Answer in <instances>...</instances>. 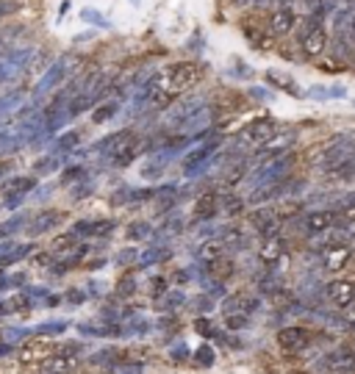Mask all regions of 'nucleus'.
Returning a JSON list of instances; mask_svg holds the SVG:
<instances>
[{"label": "nucleus", "mask_w": 355, "mask_h": 374, "mask_svg": "<svg viewBox=\"0 0 355 374\" xmlns=\"http://www.w3.org/2000/svg\"><path fill=\"white\" fill-rule=\"evenodd\" d=\"M194 333L203 336V338H214L217 327H214V322H211V316H194Z\"/></svg>", "instance_id": "obj_44"}, {"label": "nucleus", "mask_w": 355, "mask_h": 374, "mask_svg": "<svg viewBox=\"0 0 355 374\" xmlns=\"http://www.w3.org/2000/svg\"><path fill=\"white\" fill-rule=\"evenodd\" d=\"M39 186V178L36 175H12L0 183V194L3 200H12V197H28L34 189Z\"/></svg>", "instance_id": "obj_18"}, {"label": "nucleus", "mask_w": 355, "mask_h": 374, "mask_svg": "<svg viewBox=\"0 0 355 374\" xmlns=\"http://www.w3.org/2000/svg\"><path fill=\"white\" fill-rule=\"evenodd\" d=\"M58 349V341L56 338H47V336H31L25 338L23 344H17V363L20 366H42L53 352Z\"/></svg>", "instance_id": "obj_5"}, {"label": "nucleus", "mask_w": 355, "mask_h": 374, "mask_svg": "<svg viewBox=\"0 0 355 374\" xmlns=\"http://www.w3.org/2000/svg\"><path fill=\"white\" fill-rule=\"evenodd\" d=\"M61 219H64V213L58 211V208H47V211H39L36 216H31V222H28V228H25V233L28 236H45V233H50V231H56L58 224H61Z\"/></svg>", "instance_id": "obj_17"}, {"label": "nucleus", "mask_w": 355, "mask_h": 374, "mask_svg": "<svg viewBox=\"0 0 355 374\" xmlns=\"http://www.w3.org/2000/svg\"><path fill=\"white\" fill-rule=\"evenodd\" d=\"M69 72V58L67 56H61L53 67H47V72L39 78V84H36V89H34V106H39L42 103V97L45 95H50L61 81H64V75Z\"/></svg>", "instance_id": "obj_13"}, {"label": "nucleus", "mask_w": 355, "mask_h": 374, "mask_svg": "<svg viewBox=\"0 0 355 374\" xmlns=\"http://www.w3.org/2000/svg\"><path fill=\"white\" fill-rule=\"evenodd\" d=\"M186 305L192 308V314H194V316H208L211 311H214V308H217V299H211V296H208V294L203 291V294L192 296V299H189V303H186Z\"/></svg>", "instance_id": "obj_32"}, {"label": "nucleus", "mask_w": 355, "mask_h": 374, "mask_svg": "<svg viewBox=\"0 0 355 374\" xmlns=\"http://www.w3.org/2000/svg\"><path fill=\"white\" fill-rule=\"evenodd\" d=\"M222 211V194L217 189H208L203 191L197 200H194V208H192V224H208L214 222Z\"/></svg>", "instance_id": "obj_12"}, {"label": "nucleus", "mask_w": 355, "mask_h": 374, "mask_svg": "<svg viewBox=\"0 0 355 374\" xmlns=\"http://www.w3.org/2000/svg\"><path fill=\"white\" fill-rule=\"evenodd\" d=\"M352 156H355V139H339L333 147H328L325 153H322L319 167H322L325 172H333V170H339L344 161H350Z\"/></svg>", "instance_id": "obj_15"}, {"label": "nucleus", "mask_w": 355, "mask_h": 374, "mask_svg": "<svg viewBox=\"0 0 355 374\" xmlns=\"http://www.w3.org/2000/svg\"><path fill=\"white\" fill-rule=\"evenodd\" d=\"M167 291H170V288H167V277H164V274H159V277L150 280V299H156V303H159V299H161Z\"/></svg>", "instance_id": "obj_48"}, {"label": "nucleus", "mask_w": 355, "mask_h": 374, "mask_svg": "<svg viewBox=\"0 0 355 374\" xmlns=\"http://www.w3.org/2000/svg\"><path fill=\"white\" fill-rule=\"evenodd\" d=\"M208 108V100L203 97V95H197V92H192V95H186V97H181L178 103H172L167 111H164V128L167 130H181L186 122H192L200 111H205Z\"/></svg>", "instance_id": "obj_4"}, {"label": "nucleus", "mask_w": 355, "mask_h": 374, "mask_svg": "<svg viewBox=\"0 0 355 374\" xmlns=\"http://www.w3.org/2000/svg\"><path fill=\"white\" fill-rule=\"evenodd\" d=\"M314 369L319 374H355V352L350 347H336L330 352H325Z\"/></svg>", "instance_id": "obj_7"}, {"label": "nucleus", "mask_w": 355, "mask_h": 374, "mask_svg": "<svg viewBox=\"0 0 355 374\" xmlns=\"http://www.w3.org/2000/svg\"><path fill=\"white\" fill-rule=\"evenodd\" d=\"M350 258H352V247L350 244H328V247H322V266L328 272L344 269L350 264Z\"/></svg>", "instance_id": "obj_20"}, {"label": "nucleus", "mask_w": 355, "mask_h": 374, "mask_svg": "<svg viewBox=\"0 0 355 374\" xmlns=\"http://www.w3.org/2000/svg\"><path fill=\"white\" fill-rule=\"evenodd\" d=\"M9 283H12V288H23V285L28 283V274H25V272H23V274H12Z\"/></svg>", "instance_id": "obj_54"}, {"label": "nucleus", "mask_w": 355, "mask_h": 374, "mask_svg": "<svg viewBox=\"0 0 355 374\" xmlns=\"http://www.w3.org/2000/svg\"><path fill=\"white\" fill-rule=\"evenodd\" d=\"M9 172H12V164H3V167H0V183L9 178Z\"/></svg>", "instance_id": "obj_57"}, {"label": "nucleus", "mask_w": 355, "mask_h": 374, "mask_svg": "<svg viewBox=\"0 0 355 374\" xmlns=\"http://www.w3.org/2000/svg\"><path fill=\"white\" fill-rule=\"evenodd\" d=\"M39 374H45V371H39Z\"/></svg>", "instance_id": "obj_61"}, {"label": "nucleus", "mask_w": 355, "mask_h": 374, "mask_svg": "<svg viewBox=\"0 0 355 374\" xmlns=\"http://www.w3.org/2000/svg\"><path fill=\"white\" fill-rule=\"evenodd\" d=\"M250 159H236L233 164H228V170L222 172V191H231V189H236L242 180H247V175H250Z\"/></svg>", "instance_id": "obj_23"}, {"label": "nucleus", "mask_w": 355, "mask_h": 374, "mask_svg": "<svg viewBox=\"0 0 355 374\" xmlns=\"http://www.w3.org/2000/svg\"><path fill=\"white\" fill-rule=\"evenodd\" d=\"M125 233H128L130 242H150V236H153V224L145 222V219H139V222H130V224H128Z\"/></svg>", "instance_id": "obj_34"}, {"label": "nucleus", "mask_w": 355, "mask_h": 374, "mask_svg": "<svg viewBox=\"0 0 355 374\" xmlns=\"http://www.w3.org/2000/svg\"><path fill=\"white\" fill-rule=\"evenodd\" d=\"M247 222L253 224V231H255L261 239L277 236V233H280V224H283L280 213H277L275 208H266V205H258V208L250 213V219H247Z\"/></svg>", "instance_id": "obj_14"}, {"label": "nucleus", "mask_w": 355, "mask_h": 374, "mask_svg": "<svg viewBox=\"0 0 355 374\" xmlns=\"http://www.w3.org/2000/svg\"><path fill=\"white\" fill-rule=\"evenodd\" d=\"M328 47V31L319 25V17H306L303 25H300V50L306 56H322Z\"/></svg>", "instance_id": "obj_10"}, {"label": "nucleus", "mask_w": 355, "mask_h": 374, "mask_svg": "<svg viewBox=\"0 0 355 374\" xmlns=\"http://www.w3.org/2000/svg\"><path fill=\"white\" fill-rule=\"evenodd\" d=\"M58 164H61V159H58V156H47V159H39V161H36V167H34V175H36V178H42V175H50V172H56V170H58Z\"/></svg>", "instance_id": "obj_43"}, {"label": "nucleus", "mask_w": 355, "mask_h": 374, "mask_svg": "<svg viewBox=\"0 0 355 374\" xmlns=\"http://www.w3.org/2000/svg\"><path fill=\"white\" fill-rule=\"evenodd\" d=\"M61 299H64V303H69V305H76V308H81V305H87V303H89L87 288H78V285L67 288V291L61 294Z\"/></svg>", "instance_id": "obj_40"}, {"label": "nucleus", "mask_w": 355, "mask_h": 374, "mask_svg": "<svg viewBox=\"0 0 355 374\" xmlns=\"http://www.w3.org/2000/svg\"><path fill=\"white\" fill-rule=\"evenodd\" d=\"M247 325H250V316H244V314H228V316H222V330H228V333H239Z\"/></svg>", "instance_id": "obj_39"}, {"label": "nucleus", "mask_w": 355, "mask_h": 374, "mask_svg": "<svg viewBox=\"0 0 355 374\" xmlns=\"http://www.w3.org/2000/svg\"><path fill=\"white\" fill-rule=\"evenodd\" d=\"M3 274H6V269H3V266H0V277H3Z\"/></svg>", "instance_id": "obj_60"}, {"label": "nucleus", "mask_w": 355, "mask_h": 374, "mask_svg": "<svg viewBox=\"0 0 355 374\" xmlns=\"http://www.w3.org/2000/svg\"><path fill=\"white\" fill-rule=\"evenodd\" d=\"M186 303H189V296H186V291H183V288H170L156 305H159V314H164V316H175L181 308H186Z\"/></svg>", "instance_id": "obj_24"}, {"label": "nucleus", "mask_w": 355, "mask_h": 374, "mask_svg": "<svg viewBox=\"0 0 355 374\" xmlns=\"http://www.w3.org/2000/svg\"><path fill=\"white\" fill-rule=\"evenodd\" d=\"M197 261L203 264V266H211V264H217V261H222L228 253H225V247L217 242V239H203L200 242V247H197Z\"/></svg>", "instance_id": "obj_25"}, {"label": "nucleus", "mask_w": 355, "mask_h": 374, "mask_svg": "<svg viewBox=\"0 0 355 374\" xmlns=\"http://www.w3.org/2000/svg\"><path fill=\"white\" fill-rule=\"evenodd\" d=\"M295 141H297V133H295V130H275L258 150H253V153H255V164H264V161H272V159H277V156L292 153Z\"/></svg>", "instance_id": "obj_8"}, {"label": "nucleus", "mask_w": 355, "mask_h": 374, "mask_svg": "<svg viewBox=\"0 0 355 374\" xmlns=\"http://www.w3.org/2000/svg\"><path fill=\"white\" fill-rule=\"evenodd\" d=\"M139 261V250L136 247H125V250H119L117 255H114V264L117 266H133Z\"/></svg>", "instance_id": "obj_45"}, {"label": "nucleus", "mask_w": 355, "mask_h": 374, "mask_svg": "<svg viewBox=\"0 0 355 374\" xmlns=\"http://www.w3.org/2000/svg\"><path fill=\"white\" fill-rule=\"evenodd\" d=\"M172 258V250L170 247H150L145 255H139V266L136 269H150V266H156V264H167Z\"/></svg>", "instance_id": "obj_29"}, {"label": "nucleus", "mask_w": 355, "mask_h": 374, "mask_svg": "<svg viewBox=\"0 0 355 374\" xmlns=\"http://www.w3.org/2000/svg\"><path fill=\"white\" fill-rule=\"evenodd\" d=\"M153 197H156V189H150V186H148V189H130V191H128V202H130V205H133V202H136V205H139V202H148V200H153Z\"/></svg>", "instance_id": "obj_47"}, {"label": "nucleus", "mask_w": 355, "mask_h": 374, "mask_svg": "<svg viewBox=\"0 0 355 374\" xmlns=\"http://www.w3.org/2000/svg\"><path fill=\"white\" fill-rule=\"evenodd\" d=\"M45 374H76L81 369V358L73 355V352H67V349H56L42 366H39Z\"/></svg>", "instance_id": "obj_16"}, {"label": "nucleus", "mask_w": 355, "mask_h": 374, "mask_svg": "<svg viewBox=\"0 0 355 374\" xmlns=\"http://www.w3.org/2000/svg\"><path fill=\"white\" fill-rule=\"evenodd\" d=\"M76 330H78L84 338H122V336H125L122 322H111V325H103V322H98V325L81 322V325H76Z\"/></svg>", "instance_id": "obj_22"}, {"label": "nucleus", "mask_w": 355, "mask_h": 374, "mask_svg": "<svg viewBox=\"0 0 355 374\" xmlns=\"http://www.w3.org/2000/svg\"><path fill=\"white\" fill-rule=\"evenodd\" d=\"M12 288V283H9V274H3V277H0V294H3V291H9Z\"/></svg>", "instance_id": "obj_56"}, {"label": "nucleus", "mask_w": 355, "mask_h": 374, "mask_svg": "<svg viewBox=\"0 0 355 374\" xmlns=\"http://www.w3.org/2000/svg\"><path fill=\"white\" fill-rule=\"evenodd\" d=\"M92 191H95V180H89V178H87V180L76 183V189H73V200H76V202H81V200H84V197H89Z\"/></svg>", "instance_id": "obj_49"}, {"label": "nucleus", "mask_w": 355, "mask_h": 374, "mask_svg": "<svg viewBox=\"0 0 355 374\" xmlns=\"http://www.w3.org/2000/svg\"><path fill=\"white\" fill-rule=\"evenodd\" d=\"M275 341L283 352H289V355H300L306 352L311 344H314V333L308 327H300V325H289V327H280L275 333Z\"/></svg>", "instance_id": "obj_11"}, {"label": "nucleus", "mask_w": 355, "mask_h": 374, "mask_svg": "<svg viewBox=\"0 0 355 374\" xmlns=\"http://www.w3.org/2000/svg\"><path fill=\"white\" fill-rule=\"evenodd\" d=\"M14 352H17V344H9V341L0 338V360L9 358V355H14Z\"/></svg>", "instance_id": "obj_53"}, {"label": "nucleus", "mask_w": 355, "mask_h": 374, "mask_svg": "<svg viewBox=\"0 0 355 374\" xmlns=\"http://www.w3.org/2000/svg\"><path fill=\"white\" fill-rule=\"evenodd\" d=\"M295 222H297V228H300L303 233H308V236H322V233H328L330 228H336V224L341 222V213L333 211V208H322V211H308V213L297 216Z\"/></svg>", "instance_id": "obj_9"}, {"label": "nucleus", "mask_w": 355, "mask_h": 374, "mask_svg": "<svg viewBox=\"0 0 355 374\" xmlns=\"http://www.w3.org/2000/svg\"><path fill=\"white\" fill-rule=\"evenodd\" d=\"M200 78H203V67L194 61H178V64L161 67L156 75L148 78L150 95H148V103L141 108V114H164L172 103L192 95Z\"/></svg>", "instance_id": "obj_1"}, {"label": "nucleus", "mask_w": 355, "mask_h": 374, "mask_svg": "<svg viewBox=\"0 0 355 374\" xmlns=\"http://www.w3.org/2000/svg\"><path fill=\"white\" fill-rule=\"evenodd\" d=\"M172 280L178 283V288L189 285V283H192V272H189V266H181V269H175V272H172Z\"/></svg>", "instance_id": "obj_51"}, {"label": "nucleus", "mask_w": 355, "mask_h": 374, "mask_svg": "<svg viewBox=\"0 0 355 374\" xmlns=\"http://www.w3.org/2000/svg\"><path fill=\"white\" fill-rule=\"evenodd\" d=\"M244 208H247V197L231 194V197H222V211H220V213H228V216H239Z\"/></svg>", "instance_id": "obj_38"}, {"label": "nucleus", "mask_w": 355, "mask_h": 374, "mask_svg": "<svg viewBox=\"0 0 355 374\" xmlns=\"http://www.w3.org/2000/svg\"><path fill=\"white\" fill-rule=\"evenodd\" d=\"M277 130V125H275V119H266V117H261V119H255V122H250V125H244L242 130H239V136H236V150H258L272 133Z\"/></svg>", "instance_id": "obj_6"}, {"label": "nucleus", "mask_w": 355, "mask_h": 374, "mask_svg": "<svg viewBox=\"0 0 355 374\" xmlns=\"http://www.w3.org/2000/svg\"><path fill=\"white\" fill-rule=\"evenodd\" d=\"M136 291H139V283H136L133 272H125V274L117 280V285H114V296H117V299H130Z\"/></svg>", "instance_id": "obj_33"}, {"label": "nucleus", "mask_w": 355, "mask_h": 374, "mask_svg": "<svg viewBox=\"0 0 355 374\" xmlns=\"http://www.w3.org/2000/svg\"><path fill=\"white\" fill-rule=\"evenodd\" d=\"M192 363L197 366V369H211L217 363V349L211 347L208 341H203L197 349H192Z\"/></svg>", "instance_id": "obj_30"}, {"label": "nucleus", "mask_w": 355, "mask_h": 374, "mask_svg": "<svg viewBox=\"0 0 355 374\" xmlns=\"http://www.w3.org/2000/svg\"><path fill=\"white\" fill-rule=\"evenodd\" d=\"M122 330H125V336H148V333H153L156 330V322L153 319H148V316H141V314H136L133 319H128V322H122ZM122 336V338H125Z\"/></svg>", "instance_id": "obj_27"}, {"label": "nucleus", "mask_w": 355, "mask_h": 374, "mask_svg": "<svg viewBox=\"0 0 355 374\" xmlns=\"http://www.w3.org/2000/svg\"><path fill=\"white\" fill-rule=\"evenodd\" d=\"M117 219H92V231H89V239H98V242H103V239H111L114 233H117Z\"/></svg>", "instance_id": "obj_31"}, {"label": "nucleus", "mask_w": 355, "mask_h": 374, "mask_svg": "<svg viewBox=\"0 0 355 374\" xmlns=\"http://www.w3.org/2000/svg\"><path fill=\"white\" fill-rule=\"evenodd\" d=\"M341 322H344L347 327H355V303L347 305V308H341Z\"/></svg>", "instance_id": "obj_52"}, {"label": "nucleus", "mask_w": 355, "mask_h": 374, "mask_svg": "<svg viewBox=\"0 0 355 374\" xmlns=\"http://www.w3.org/2000/svg\"><path fill=\"white\" fill-rule=\"evenodd\" d=\"M69 330V322L67 319H47V322H39L31 327V336H47V338H58L61 333Z\"/></svg>", "instance_id": "obj_28"}, {"label": "nucleus", "mask_w": 355, "mask_h": 374, "mask_svg": "<svg viewBox=\"0 0 355 374\" xmlns=\"http://www.w3.org/2000/svg\"><path fill=\"white\" fill-rule=\"evenodd\" d=\"M114 374H145V363L141 360H133V358H125Z\"/></svg>", "instance_id": "obj_46"}, {"label": "nucleus", "mask_w": 355, "mask_h": 374, "mask_svg": "<svg viewBox=\"0 0 355 374\" xmlns=\"http://www.w3.org/2000/svg\"><path fill=\"white\" fill-rule=\"evenodd\" d=\"M255 3H261V6H264V3H277V0H255Z\"/></svg>", "instance_id": "obj_58"}, {"label": "nucleus", "mask_w": 355, "mask_h": 374, "mask_svg": "<svg viewBox=\"0 0 355 374\" xmlns=\"http://www.w3.org/2000/svg\"><path fill=\"white\" fill-rule=\"evenodd\" d=\"M95 150L106 159L108 167L125 170V167H130L139 159V153L145 150V141H141V133H136L130 128H122V130L106 136L103 141H98Z\"/></svg>", "instance_id": "obj_2"}, {"label": "nucleus", "mask_w": 355, "mask_h": 374, "mask_svg": "<svg viewBox=\"0 0 355 374\" xmlns=\"http://www.w3.org/2000/svg\"><path fill=\"white\" fill-rule=\"evenodd\" d=\"M325 294H328V299L336 308H347V305L355 303V283H350V280H330Z\"/></svg>", "instance_id": "obj_21"}, {"label": "nucleus", "mask_w": 355, "mask_h": 374, "mask_svg": "<svg viewBox=\"0 0 355 374\" xmlns=\"http://www.w3.org/2000/svg\"><path fill=\"white\" fill-rule=\"evenodd\" d=\"M64 303V299L58 296V294H50L47 299H45V308H56V305H61Z\"/></svg>", "instance_id": "obj_55"}, {"label": "nucleus", "mask_w": 355, "mask_h": 374, "mask_svg": "<svg viewBox=\"0 0 355 374\" xmlns=\"http://www.w3.org/2000/svg\"><path fill=\"white\" fill-rule=\"evenodd\" d=\"M350 247H355V233H352V239H350Z\"/></svg>", "instance_id": "obj_59"}, {"label": "nucleus", "mask_w": 355, "mask_h": 374, "mask_svg": "<svg viewBox=\"0 0 355 374\" xmlns=\"http://www.w3.org/2000/svg\"><path fill=\"white\" fill-rule=\"evenodd\" d=\"M255 255H258V261H261L266 269H275V266H277V261H280L283 255H286V239H280V236H269V239H264V242L258 244Z\"/></svg>", "instance_id": "obj_19"}, {"label": "nucleus", "mask_w": 355, "mask_h": 374, "mask_svg": "<svg viewBox=\"0 0 355 374\" xmlns=\"http://www.w3.org/2000/svg\"><path fill=\"white\" fill-rule=\"evenodd\" d=\"M84 20L95 23L98 28H108V25H111V23H108V20H106V17L100 14V12H95V9H84Z\"/></svg>", "instance_id": "obj_50"}, {"label": "nucleus", "mask_w": 355, "mask_h": 374, "mask_svg": "<svg viewBox=\"0 0 355 374\" xmlns=\"http://www.w3.org/2000/svg\"><path fill=\"white\" fill-rule=\"evenodd\" d=\"M297 23V14L289 6H280L277 12L269 14V34H289Z\"/></svg>", "instance_id": "obj_26"}, {"label": "nucleus", "mask_w": 355, "mask_h": 374, "mask_svg": "<svg viewBox=\"0 0 355 374\" xmlns=\"http://www.w3.org/2000/svg\"><path fill=\"white\" fill-rule=\"evenodd\" d=\"M167 355H170V363H186V360H192V349H189V344H186V341L172 344Z\"/></svg>", "instance_id": "obj_42"}, {"label": "nucleus", "mask_w": 355, "mask_h": 374, "mask_svg": "<svg viewBox=\"0 0 355 374\" xmlns=\"http://www.w3.org/2000/svg\"><path fill=\"white\" fill-rule=\"evenodd\" d=\"M292 164H295V153H286V156H277V159H272V161L258 164V167L247 175V186H250V191L264 189V186H272V183H280L283 178H289Z\"/></svg>", "instance_id": "obj_3"}, {"label": "nucleus", "mask_w": 355, "mask_h": 374, "mask_svg": "<svg viewBox=\"0 0 355 374\" xmlns=\"http://www.w3.org/2000/svg\"><path fill=\"white\" fill-rule=\"evenodd\" d=\"M244 36L253 42V47H258V50H266V47H272V39H269V34H264L261 28H253L250 23L244 25Z\"/></svg>", "instance_id": "obj_37"}, {"label": "nucleus", "mask_w": 355, "mask_h": 374, "mask_svg": "<svg viewBox=\"0 0 355 374\" xmlns=\"http://www.w3.org/2000/svg\"><path fill=\"white\" fill-rule=\"evenodd\" d=\"M266 84H272V86H277V89H283V92L297 95L295 81H292V78H286V75H280V72H266Z\"/></svg>", "instance_id": "obj_41"}, {"label": "nucleus", "mask_w": 355, "mask_h": 374, "mask_svg": "<svg viewBox=\"0 0 355 374\" xmlns=\"http://www.w3.org/2000/svg\"><path fill=\"white\" fill-rule=\"evenodd\" d=\"M117 114H119V100H106V103H100V106L95 108L92 122H95V125H103V122L114 119Z\"/></svg>", "instance_id": "obj_35"}, {"label": "nucleus", "mask_w": 355, "mask_h": 374, "mask_svg": "<svg viewBox=\"0 0 355 374\" xmlns=\"http://www.w3.org/2000/svg\"><path fill=\"white\" fill-rule=\"evenodd\" d=\"M87 178H89V172H87L84 164H76V167L61 170V186H76V183H81V180H87Z\"/></svg>", "instance_id": "obj_36"}]
</instances>
